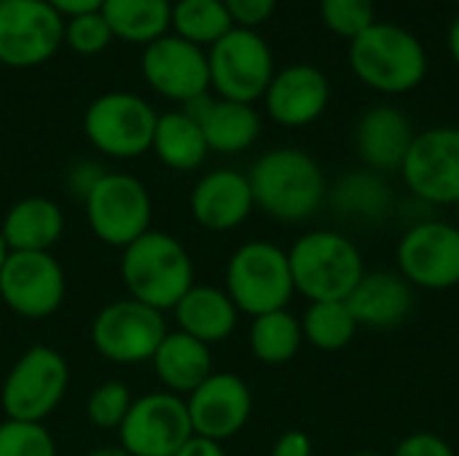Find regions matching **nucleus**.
Wrapping results in <instances>:
<instances>
[{"instance_id": "obj_1", "label": "nucleus", "mask_w": 459, "mask_h": 456, "mask_svg": "<svg viewBox=\"0 0 459 456\" xmlns=\"http://www.w3.org/2000/svg\"><path fill=\"white\" fill-rule=\"evenodd\" d=\"M253 202L277 223H304L328 199V183L320 164L299 148H274L264 153L250 175Z\"/></svg>"}, {"instance_id": "obj_2", "label": "nucleus", "mask_w": 459, "mask_h": 456, "mask_svg": "<svg viewBox=\"0 0 459 456\" xmlns=\"http://www.w3.org/2000/svg\"><path fill=\"white\" fill-rule=\"evenodd\" d=\"M121 282L129 298L169 312L194 285V261L180 239L151 228L121 250Z\"/></svg>"}, {"instance_id": "obj_3", "label": "nucleus", "mask_w": 459, "mask_h": 456, "mask_svg": "<svg viewBox=\"0 0 459 456\" xmlns=\"http://www.w3.org/2000/svg\"><path fill=\"white\" fill-rule=\"evenodd\" d=\"M296 293L315 301H347L363 280L366 266L358 245L328 228L309 231L296 239L288 253Z\"/></svg>"}, {"instance_id": "obj_4", "label": "nucleus", "mask_w": 459, "mask_h": 456, "mask_svg": "<svg viewBox=\"0 0 459 456\" xmlns=\"http://www.w3.org/2000/svg\"><path fill=\"white\" fill-rule=\"evenodd\" d=\"M350 65L355 75L385 94H406L425 81V46L403 27L374 22L366 32L352 38Z\"/></svg>"}, {"instance_id": "obj_5", "label": "nucleus", "mask_w": 459, "mask_h": 456, "mask_svg": "<svg viewBox=\"0 0 459 456\" xmlns=\"http://www.w3.org/2000/svg\"><path fill=\"white\" fill-rule=\"evenodd\" d=\"M226 293L250 317L288 309L296 293L288 253L264 239L245 242L226 263Z\"/></svg>"}, {"instance_id": "obj_6", "label": "nucleus", "mask_w": 459, "mask_h": 456, "mask_svg": "<svg viewBox=\"0 0 459 456\" xmlns=\"http://www.w3.org/2000/svg\"><path fill=\"white\" fill-rule=\"evenodd\" d=\"M70 368L62 352L46 344H32L8 371L0 406L5 419L19 422H46L67 395Z\"/></svg>"}, {"instance_id": "obj_7", "label": "nucleus", "mask_w": 459, "mask_h": 456, "mask_svg": "<svg viewBox=\"0 0 459 456\" xmlns=\"http://www.w3.org/2000/svg\"><path fill=\"white\" fill-rule=\"evenodd\" d=\"M91 234L108 247H129L151 231L153 202L148 188L124 172H105L83 199Z\"/></svg>"}, {"instance_id": "obj_8", "label": "nucleus", "mask_w": 459, "mask_h": 456, "mask_svg": "<svg viewBox=\"0 0 459 456\" xmlns=\"http://www.w3.org/2000/svg\"><path fill=\"white\" fill-rule=\"evenodd\" d=\"M156 110L137 94L108 91L83 113L86 140L110 159H137L151 151Z\"/></svg>"}, {"instance_id": "obj_9", "label": "nucleus", "mask_w": 459, "mask_h": 456, "mask_svg": "<svg viewBox=\"0 0 459 456\" xmlns=\"http://www.w3.org/2000/svg\"><path fill=\"white\" fill-rule=\"evenodd\" d=\"M210 65V86L221 94V99L253 105L266 94L274 78V59L266 40L245 27L229 30L212 51L207 54Z\"/></svg>"}, {"instance_id": "obj_10", "label": "nucleus", "mask_w": 459, "mask_h": 456, "mask_svg": "<svg viewBox=\"0 0 459 456\" xmlns=\"http://www.w3.org/2000/svg\"><path fill=\"white\" fill-rule=\"evenodd\" d=\"M167 333L164 312H156L129 296L102 306L91 323L94 349L118 366L151 363Z\"/></svg>"}, {"instance_id": "obj_11", "label": "nucleus", "mask_w": 459, "mask_h": 456, "mask_svg": "<svg viewBox=\"0 0 459 456\" xmlns=\"http://www.w3.org/2000/svg\"><path fill=\"white\" fill-rule=\"evenodd\" d=\"M118 433V446L129 456H175L194 435L186 398L167 390L132 400Z\"/></svg>"}, {"instance_id": "obj_12", "label": "nucleus", "mask_w": 459, "mask_h": 456, "mask_svg": "<svg viewBox=\"0 0 459 456\" xmlns=\"http://www.w3.org/2000/svg\"><path fill=\"white\" fill-rule=\"evenodd\" d=\"M398 274L420 290L459 285V228L446 220H420L398 242Z\"/></svg>"}, {"instance_id": "obj_13", "label": "nucleus", "mask_w": 459, "mask_h": 456, "mask_svg": "<svg viewBox=\"0 0 459 456\" xmlns=\"http://www.w3.org/2000/svg\"><path fill=\"white\" fill-rule=\"evenodd\" d=\"M401 175L420 202L455 207L459 202V129L436 126L414 134Z\"/></svg>"}, {"instance_id": "obj_14", "label": "nucleus", "mask_w": 459, "mask_h": 456, "mask_svg": "<svg viewBox=\"0 0 459 456\" xmlns=\"http://www.w3.org/2000/svg\"><path fill=\"white\" fill-rule=\"evenodd\" d=\"M65 293V269L51 253H8L0 271V298L13 314L46 320L62 306Z\"/></svg>"}, {"instance_id": "obj_15", "label": "nucleus", "mask_w": 459, "mask_h": 456, "mask_svg": "<svg viewBox=\"0 0 459 456\" xmlns=\"http://www.w3.org/2000/svg\"><path fill=\"white\" fill-rule=\"evenodd\" d=\"M65 40V19L46 0L0 3V62L35 67L56 54Z\"/></svg>"}, {"instance_id": "obj_16", "label": "nucleus", "mask_w": 459, "mask_h": 456, "mask_svg": "<svg viewBox=\"0 0 459 456\" xmlns=\"http://www.w3.org/2000/svg\"><path fill=\"white\" fill-rule=\"evenodd\" d=\"M188 419L196 435L210 441H229L242 433L253 411V392L237 374L212 371L188 398Z\"/></svg>"}, {"instance_id": "obj_17", "label": "nucleus", "mask_w": 459, "mask_h": 456, "mask_svg": "<svg viewBox=\"0 0 459 456\" xmlns=\"http://www.w3.org/2000/svg\"><path fill=\"white\" fill-rule=\"evenodd\" d=\"M143 75L153 91L183 105L207 94L210 89L207 54L178 35H164L145 46Z\"/></svg>"}, {"instance_id": "obj_18", "label": "nucleus", "mask_w": 459, "mask_h": 456, "mask_svg": "<svg viewBox=\"0 0 459 456\" xmlns=\"http://www.w3.org/2000/svg\"><path fill=\"white\" fill-rule=\"evenodd\" d=\"M191 215L207 231H234L255 210L247 175L237 169H215L191 191Z\"/></svg>"}, {"instance_id": "obj_19", "label": "nucleus", "mask_w": 459, "mask_h": 456, "mask_svg": "<svg viewBox=\"0 0 459 456\" xmlns=\"http://www.w3.org/2000/svg\"><path fill=\"white\" fill-rule=\"evenodd\" d=\"M266 110L282 126H307L317 121L331 99L328 78L312 65H293L277 73L266 89Z\"/></svg>"}, {"instance_id": "obj_20", "label": "nucleus", "mask_w": 459, "mask_h": 456, "mask_svg": "<svg viewBox=\"0 0 459 456\" xmlns=\"http://www.w3.org/2000/svg\"><path fill=\"white\" fill-rule=\"evenodd\" d=\"M358 323L368 331H393L414 309V288L398 271H366L344 301Z\"/></svg>"}, {"instance_id": "obj_21", "label": "nucleus", "mask_w": 459, "mask_h": 456, "mask_svg": "<svg viewBox=\"0 0 459 456\" xmlns=\"http://www.w3.org/2000/svg\"><path fill=\"white\" fill-rule=\"evenodd\" d=\"M414 142L411 121L403 110L393 105H377L363 113L355 129V145L366 164L374 172H393L403 167V159Z\"/></svg>"}, {"instance_id": "obj_22", "label": "nucleus", "mask_w": 459, "mask_h": 456, "mask_svg": "<svg viewBox=\"0 0 459 456\" xmlns=\"http://www.w3.org/2000/svg\"><path fill=\"white\" fill-rule=\"evenodd\" d=\"M186 113L202 126L204 142L215 153H242L261 134V118L253 105L231 99H210L207 94L186 102Z\"/></svg>"}, {"instance_id": "obj_23", "label": "nucleus", "mask_w": 459, "mask_h": 456, "mask_svg": "<svg viewBox=\"0 0 459 456\" xmlns=\"http://www.w3.org/2000/svg\"><path fill=\"white\" fill-rule=\"evenodd\" d=\"M0 234L11 253H51L65 234L62 207L46 196H24L5 212Z\"/></svg>"}, {"instance_id": "obj_24", "label": "nucleus", "mask_w": 459, "mask_h": 456, "mask_svg": "<svg viewBox=\"0 0 459 456\" xmlns=\"http://www.w3.org/2000/svg\"><path fill=\"white\" fill-rule=\"evenodd\" d=\"M178 320V331L194 336L196 341L212 347L226 341L237 331L239 309L229 298L226 290L212 285H191V290L172 309Z\"/></svg>"}, {"instance_id": "obj_25", "label": "nucleus", "mask_w": 459, "mask_h": 456, "mask_svg": "<svg viewBox=\"0 0 459 456\" xmlns=\"http://www.w3.org/2000/svg\"><path fill=\"white\" fill-rule=\"evenodd\" d=\"M151 366L167 392L188 398L212 374V352L194 336L172 331L153 352Z\"/></svg>"}, {"instance_id": "obj_26", "label": "nucleus", "mask_w": 459, "mask_h": 456, "mask_svg": "<svg viewBox=\"0 0 459 456\" xmlns=\"http://www.w3.org/2000/svg\"><path fill=\"white\" fill-rule=\"evenodd\" d=\"M328 196L339 215L360 223H382L393 207V191L374 169H355L342 175Z\"/></svg>"}, {"instance_id": "obj_27", "label": "nucleus", "mask_w": 459, "mask_h": 456, "mask_svg": "<svg viewBox=\"0 0 459 456\" xmlns=\"http://www.w3.org/2000/svg\"><path fill=\"white\" fill-rule=\"evenodd\" d=\"M151 151L164 167L175 172H191L202 167L210 148L204 142L202 126L186 110H172L159 116Z\"/></svg>"}, {"instance_id": "obj_28", "label": "nucleus", "mask_w": 459, "mask_h": 456, "mask_svg": "<svg viewBox=\"0 0 459 456\" xmlns=\"http://www.w3.org/2000/svg\"><path fill=\"white\" fill-rule=\"evenodd\" d=\"M100 13L105 16L113 38L145 46L164 38L172 24L169 0H105Z\"/></svg>"}, {"instance_id": "obj_29", "label": "nucleus", "mask_w": 459, "mask_h": 456, "mask_svg": "<svg viewBox=\"0 0 459 456\" xmlns=\"http://www.w3.org/2000/svg\"><path fill=\"white\" fill-rule=\"evenodd\" d=\"M247 344H250V352L255 355V360H261L266 366L290 363L304 344L301 320H296L288 309L258 314V317H253Z\"/></svg>"}, {"instance_id": "obj_30", "label": "nucleus", "mask_w": 459, "mask_h": 456, "mask_svg": "<svg viewBox=\"0 0 459 456\" xmlns=\"http://www.w3.org/2000/svg\"><path fill=\"white\" fill-rule=\"evenodd\" d=\"M304 341L320 352H342L360 331L344 301H315L301 320Z\"/></svg>"}, {"instance_id": "obj_31", "label": "nucleus", "mask_w": 459, "mask_h": 456, "mask_svg": "<svg viewBox=\"0 0 459 456\" xmlns=\"http://www.w3.org/2000/svg\"><path fill=\"white\" fill-rule=\"evenodd\" d=\"M172 27L178 38L202 46L218 43L229 30H234V22L223 0H178L172 5Z\"/></svg>"}, {"instance_id": "obj_32", "label": "nucleus", "mask_w": 459, "mask_h": 456, "mask_svg": "<svg viewBox=\"0 0 459 456\" xmlns=\"http://www.w3.org/2000/svg\"><path fill=\"white\" fill-rule=\"evenodd\" d=\"M0 456H56V443L43 422H0Z\"/></svg>"}, {"instance_id": "obj_33", "label": "nucleus", "mask_w": 459, "mask_h": 456, "mask_svg": "<svg viewBox=\"0 0 459 456\" xmlns=\"http://www.w3.org/2000/svg\"><path fill=\"white\" fill-rule=\"evenodd\" d=\"M132 406V392L124 382H102L86 400V417L100 430H118Z\"/></svg>"}, {"instance_id": "obj_34", "label": "nucleus", "mask_w": 459, "mask_h": 456, "mask_svg": "<svg viewBox=\"0 0 459 456\" xmlns=\"http://www.w3.org/2000/svg\"><path fill=\"white\" fill-rule=\"evenodd\" d=\"M320 13L328 30H333L342 38H358L366 32L374 19V0H323Z\"/></svg>"}, {"instance_id": "obj_35", "label": "nucleus", "mask_w": 459, "mask_h": 456, "mask_svg": "<svg viewBox=\"0 0 459 456\" xmlns=\"http://www.w3.org/2000/svg\"><path fill=\"white\" fill-rule=\"evenodd\" d=\"M113 32L105 22V16L100 11L94 13H81V16H73L67 24H65V40L73 51L83 54V56H91V54H100L108 43H110Z\"/></svg>"}, {"instance_id": "obj_36", "label": "nucleus", "mask_w": 459, "mask_h": 456, "mask_svg": "<svg viewBox=\"0 0 459 456\" xmlns=\"http://www.w3.org/2000/svg\"><path fill=\"white\" fill-rule=\"evenodd\" d=\"M393 456H457L455 449L436 433H411L406 435L398 446Z\"/></svg>"}, {"instance_id": "obj_37", "label": "nucleus", "mask_w": 459, "mask_h": 456, "mask_svg": "<svg viewBox=\"0 0 459 456\" xmlns=\"http://www.w3.org/2000/svg\"><path fill=\"white\" fill-rule=\"evenodd\" d=\"M223 3L231 13V22L250 30V27H255L272 16L277 0H223Z\"/></svg>"}, {"instance_id": "obj_38", "label": "nucleus", "mask_w": 459, "mask_h": 456, "mask_svg": "<svg viewBox=\"0 0 459 456\" xmlns=\"http://www.w3.org/2000/svg\"><path fill=\"white\" fill-rule=\"evenodd\" d=\"M272 456H312V438L301 430H288L277 438Z\"/></svg>"}, {"instance_id": "obj_39", "label": "nucleus", "mask_w": 459, "mask_h": 456, "mask_svg": "<svg viewBox=\"0 0 459 456\" xmlns=\"http://www.w3.org/2000/svg\"><path fill=\"white\" fill-rule=\"evenodd\" d=\"M102 175H105V169H100L97 164H86V161H83V164H78V167L70 172V180H67V183H70L73 194L83 202L86 194L94 188V183H97Z\"/></svg>"}, {"instance_id": "obj_40", "label": "nucleus", "mask_w": 459, "mask_h": 456, "mask_svg": "<svg viewBox=\"0 0 459 456\" xmlns=\"http://www.w3.org/2000/svg\"><path fill=\"white\" fill-rule=\"evenodd\" d=\"M175 456H226V452H223V443L210 441V438H202V435L194 433V435L178 449V454Z\"/></svg>"}, {"instance_id": "obj_41", "label": "nucleus", "mask_w": 459, "mask_h": 456, "mask_svg": "<svg viewBox=\"0 0 459 456\" xmlns=\"http://www.w3.org/2000/svg\"><path fill=\"white\" fill-rule=\"evenodd\" d=\"M59 16H81V13H94L102 8L105 0H46Z\"/></svg>"}, {"instance_id": "obj_42", "label": "nucleus", "mask_w": 459, "mask_h": 456, "mask_svg": "<svg viewBox=\"0 0 459 456\" xmlns=\"http://www.w3.org/2000/svg\"><path fill=\"white\" fill-rule=\"evenodd\" d=\"M449 51H452L455 62H457V65H459V16H457V19H455L452 30H449Z\"/></svg>"}, {"instance_id": "obj_43", "label": "nucleus", "mask_w": 459, "mask_h": 456, "mask_svg": "<svg viewBox=\"0 0 459 456\" xmlns=\"http://www.w3.org/2000/svg\"><path fill=\"white\" fill-rule=\"evenodd\" d=\"M86 456H129L121 446H102V449H94V452H89Z\"/></svg>"}, {"instance_id": "obj_44", "label": "nucleus", "mask_w": 459, "mask_h": 456, "mask_svg": "<svg viewBox=\"0 0 459 456\" xmlns=\"http://www.w3.org/2000/svg\"><path fill=\"white\" fill-rule=\"evenodd\" d=\"M8 245H5V239H3V234H0V271H3V263H5V258H8Z\"/></svg>"}, {"instance_id": "obj_45", "label": "nucleus", "mask_w": 459, "mask_h": 456, "mask_svg": "<svg viewBox=\"0 0 459 456\" xmlns=\"http://www.w3.org/2000/svg\"><path fill=\"white\" fill-rule=\"evenodd\" d=\"M352 456H379V454H374V452H358V454H352Z\"/></svg>"}, {"instance_id": "obj_46", "label": "nucleus", "mask_w": 459, "mask_h": 456, "mask_svg": "<svg viewBox=\"0 0 459 456\" xmlns=\"http://www.w3.org/2000/svg\"><path fill=\"white\" fill-rule=\"evenodd\" d=\"M455 215H457V223H455V226H457V228H459V202H457V204H455Z\"/></svg>"}, {"instance_id": "obj_47", "label": "nucleus", "mask_w": 459, "mask_h": 456, "mask_svg": "<svg viewBox=\"0 0 459 456\" xmlns=\"http://www.w3.org/2000/svg\"><path fill=\"white\" fill-rule=\"evenodd\" d=\"M0 3H8V0H0Z\"/></svg>"}, {"instance_id": "obj_48", "label": "nucleus", "mask_w": 459, "mask_h": 456, "mask_svg": "<svg viewBox=\"0 0 459 456\" xmlns=\"http://www.w3.org/2000/svg\"><path fill=\"white\" fill-rule=\"evenodd\" d=\"M457 3H459V0H457Z\"/></svg>"}]
</instances>
